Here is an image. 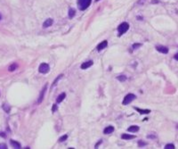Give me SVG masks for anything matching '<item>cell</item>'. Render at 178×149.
Listing matches in <instances>:
<instances>
[{
	"instance_id": "obj_21",
	"label": "cell",
	"mask_w": 178,
	"mask_h": 149,
	"mask_svg": "<svg viewBox=\"0 0 178 149\" xmlns=\"http://www.w3.org/2000/svg\"><path fill=\"white\" fill-rule=\"evenodd\" d=\"M175 145H173V144H167L165 146V149H175Z\"/></svg>"
},
{
	"instance_id": "obj_11",
	"label": "cell",
	"mask_w": 178,
	"mask_h": 149,
	"mask_svg": "<svg viewBox=\"0 0 178 149\" xmlns=\"http://www.w3.org/2000/svg\"><path fill=\"white\" fill-rule=\"evenodd\" d=\"M10 144H11V146H13V148H22V146L20 143H18L17 141H14V140H10Z\"/></svg>"
},
{
	"instance_id": "obj_18",
	"label": "cell",
	"mask_w": 178,
	"mask_h": 149,
	"mask_svg": "<svg viewBox=\"0 0 178 149\" xmlns=\"http://www.w3.org/2000/svg\"><path fill=\"white\" fill-rule=\"evenodd\" d=\"M17 64H12L11 66H9V68H8V70H9V71H15L16 69H17Z\"/></svg>"
},
{
	"instance_id": "obj_2",
	"label": "cell",
	"mask_w": 178,
	"mask_h": 149,
	"mask_svg": "<svg viewBox=\"0 0 178 149\" xmlns=\"http://www.w3.org/2000/svg\"><path fill=\"white\" fill-rule=\"evenodd\" d=\"M128 29H129V24H128L127 22H122V23L118 27V35L122 36L123 34H125L126 31H127Z\"/></svg>"
},
{
	"instance_id": "obj_14",
	"label": "cell",
	"mask_w": 178,
	"mask_h": 149,
	"mask_svg": "<svg viewBox=\"0 0 178 149\" xmlns=\"http://www.w3.org/2000/svg\"><path fill=\"white\" fill-rule=\"evenodd\" d=\"M65 97H66V94H65V93L61 94V95H59L58 97H57L56 102H57V103H61V102H62L63 100H64Z\"/></svg>"
},
{
	"instance_id": "obj_6",
	"label": "cell",
	"mask_w": 178,
	"mask_h": 149,
	"mask_svg": "<svg viewBox=\"0 0 178 149\" xmlns=\"http://www.w3.org/2000/svg\"><path fill=\"white\" fill-rule=\"evenodd\" d=\"M156 50L159 51V52L162 53V54H167L168 53V48L165 46H156Z\"/></svg>"
},
{
	"instance_id": "obj_16",
	"label": "cell",
	"mask_w": 178,
	"mask_h": 149,
	"mask_svg": "<svg viewBox=\"0 0 178 149\" xmlns=\"http://www.w3.org/2000/svg\"><path fill=\"white\" fill-rule=\"evenodd\" d=\"M62 76H63V74H60V75H59V76H58V77H57V78H56V79H54V82H53V85H52V86H51V87H52V89H53V87H54V86H55V85H56V84H57V82H58V81H59V80H60V79H62Z\"/></svg>"
},
{
	"instance_id": "obj_29",
	"label": "cell",
	"mask_w": 178,
	"mask_h": 149,
	"mask_svg": "<svg viewBox=\"0 0 178 149\" xmlns=\"http://www.w3.org/2000/svg\"><path fill=\"white\" fill-rule=\"evenodd\" d=\"M0 20H1V14H0Z\"/></svg>"
},
{
	"instance_id": "obj_15",
	"label": "cell",
	"mask_w": 178,
	"mask_h": 149,
	"mask_svg": "<svg viewBox=\"0 0 178 149\" xmlns=\"http://www.w3.org/2000/svg\"><path fill=\"white\" fill-rule=\"evenodd\" d=\"M127 130L129 132H137L139 130V127L136 125H133V126H130V127L127 128Z\"/></svg>"
},
{
	"instance_id": "obj_7",
	"label": "cell",
	"mask_w": 178,
	"mask_h": 149,
	"mask_svg": "<svg viewBox=\"0 0 178 149\" xmlns=\"http://www.w3.org/2000/svg\"><path fill=\"white\" fill-rule=\"evenodd\" d=\"M107 46H108L107 40H103V42H101V43H100V44L97 46V51H99V52H100V51L103 50L105 48H107Z\"/></svg>"
},
{
	"instance_id": "obj_20",
	"label": "cell",
	"mask_w": 178,
	"mask_h": 149,
	"mask_svg": "<svg viewBox=\"0 0 178 149\" xmlns=\"http://www.w3.org/2000/svg\"><path fill=\"white\" fill-rule=\"evenodd\" d=\"M142 46V44H140V43H136V44H134L132 46V50L134 51V50H136L138 48H140V46Z\"/></svg>"
},
{
	"instance_id": "obj_9",
	"label": "cell",
	"mask_w": 178,
	"mask_h": 149,
	"mask_svg": "<svg viewBox=\"0 0 178 149\" xmlns=\"http://www.w3.org/2000/svg\"><path fill=\"white\" fill-rule=\"evenodd\" d=\"M134 110H136L141 114H148L151 113V110L149 109H141V108H138V107H134Z\"/></svg>"
},
{
	"instance_id": "obj_12",
	"label": "cell",
	"mask_w": 178,
	"mask_h": 149,
	"mask_svg": "<svg viewBox=\"0 0 178 149\" xmlns=\"http://www.w3.org/2000/svg\"><path fill=\"white\" fill-rule=\"evenodd\" d=\"M114 131V127L113 126H108L107 128H104V134H110Z\"/></svg>"
},
{
	"instance_id": "obj_19",
	"label": "cell",
	"mask_w": 178,
	"mask_h": 149,
	"mask_svg": "<svg viewBox=\"0 0 178 149\" xmlns=\"http://www.w3.org/2000/svg\"><path fill=\"white\" fill-rule=\"evenodd\" d=\"M3 109L5 110L6 113H9L10 110H11V107H10L9 105H7V104H5V105H3Z\"/></svg>"
},
{
	"instance_id": "obj_13",
	"label": "cell",
	"mask_w": 178,
	"mask_h": 149,
	"mask_svg": "<svg viewBox=\"0 0 178 149\" xmlns=\"http://www.w3.org/2000/svg\"><path fill=\"white\" fill-rule=\"evenodd\" d=\"M121 138L125 140H129V139H132V138H136V136L129 135V134H123V135L121 136Z\"/></svg>"
},
{
	"instance_id": "obj_17",
	"label": "cell",
	"mask_w": 178,
	"mask_h": 149,
	"mask_svg": "<svg viewBox=\"0 0 178 149\" xmlns=\"http://www.w3.org/2000/svg\"><path fill=\"white\" fill-rule=\"evenodd\" d=\"M75 14H76V10L73 9V8H70V9H69V17L71 19V18L74 17Z\"/></svg>"
},
{
	"instance_id": "obj_5",
	"label": "cell",
	"mask_w": 178,
	"mask_h": 149,
	"mask_svg": "<svg viewBox=\"0 0 178 149\" xmlns=\"http://www.w3.org/2000/svg\"><path fill=\"white\" fill-rule=\"evenodd\" d=\"M46 89H47V85H45L41 91V93H40V95H39V97H38V104L42 103L43 99H44V97H45V93H46Z\"/></svg>"
},
{
	"instance_id": "obj_3",
	"label": "cell",
	"mask_w": 178,
	"mask_h": 149,
	"mask_svg": "<svg viewBox=\"0 0 178 149\" xmlns=\"http://www.w3.org/2000/svg\"><path fill=\"white\" fill-rule=\"evenodd\" d=\"M136 95H134V94H127V95L124 97L123 102H122V105H127L128 104H130L132 101H134V100L136 99Z\"/></svg>"
},
{
	"instance_id": "obj_24",
	"label": "cell",
	"mask_w": 178,
	"mask_h": 149,
	"mask_svg": "<svg viewBox=\"0 0 178 149\" xmlns=\"http://www.w3.org/2000/svg\"><path fill=\"white\" fill-rule=\"evenodd\" d=\"M7 146L5 144H0V149H7Z\"/></svg>"
},
{
	"instance_id": "obj_26",
	"label": "cell",
	"mask_w": 178,
	"mask_h": 149,
	"mask_svg": "<svg viewBox=\"0 0 178 149\" xmlns=\"http://www.w3.org/2000/svg\"><path fill=\"white\" fill-rule=\"evenodd\" d=\"M174 58H175V60H177V61H178V53H177L176 55H175V56H174Z\"/></svg>"
},
{
	"instance_id": "obj_25",
	"label": "cell",
	"mask_w": 178,
	"mask_h": 149,
	"mask_svg": "<svg viewBox=\"0 0 178 149\" xmlns=\"http://www.w3.org/2000/svg\"><path fill=\"white\" fill-rule=\"evenodd\" d=\"M56 110H57V105H56V104H54V105H53V107H52V112H53V113H54Z\"/></svg>"
},
{
	"instance_id": "obj_4",
	"label": "cell",
	"mask_w": 178,
	"mask_h": 149,
	"mask_svg": "<svg viewBox=\"0 0 178 149\" xmlns=\"http://www.w3.org/2000/svg\"><path fill=\"white\" fill-rule=\"evenodd\" d=\"M49 71H50V67H49V65L47 64H46V63H42V64L39 65V67H38V71H39L40 73H43V74H46V73L49 72Z\"/></svg>"
},
{
	"instance_id": "obj_22",
	"label": "cell",
	"mask_w": 178,
	"mask_h": 149,
	"mask_svg": "<svg viewBox=\"0 0 178 149\" xmlns=\"http://www.w3.org/2000/svg\"><path fill=\"white\" fill-rule=\"evenodd\" d=\"M117 79H118L119 81H121V82H123V81L126 80V77L125 76V75H120V76H118Z\"/></svg>"
},
{
	"instance_id": "obj_23",
	"label": "cell",
	"mask_w": 178,
	"mask_h": 149,
	"mask_svg": "<svg viewBox=\"0 0 178 149\" xmlns=\"http://www.w3.org/2000/svg\"><path fill=\"white\" fill-rule=\"evenodd\" d=\"M67 138H68V135H64V136L61 137V138H59L58 141H59V142H63V141H65V140H66Z\"/></svg>"
},
{
	"instance_id": "obj_8",
	"label": "cell",
	"mask_w": 178,
	"mask_h": 149,
	"mask_svg": "<svg viewBox=\"0 0 178 149\" xmlns=\"http://www.w3.org/2000/svg\"><path fill=\"white\" fill-rule=\"evenodd\" d=\"M93 61H87V62H85V63H83L82 64H81V69L82 70H86V69H87V68H89V67H91L92 65H93Z\"/></svg>"
},
{
	"instance_id": "obj_1",
	"label": "cell",
	"mask_w": 178,
	"mask_h": 149,
	"mask_svg": "<svg viewBox=\"0 0 178 149\" xmlns=\"http://www.w3.org/2000/svg\"><path fill=\"white\" fill-rule=\"evenodd\" d=\"M91 1L92 0H77V6L79 9L81 11H84L87 8H88V6L91 5Z\"/></svg>"
},
{
	"instance_id": "obj_27",
	"label": "cell",
	"mask_w": 178,
	"mask_h": 149,
	"mask_svg": "<svg viewBox=\"0 0 178 149\" xmlns=\"http://www.w3.org/2000/svg\"><path fill=\"white\" fill-rule=\"evenodd\" d=\"M144 145H146V143H143V142H140V146H144Z\"/></svg>"
},
{
	"instance_id": "obj_10",
	"label": "cell",
	"mask_w": 178,
	"mask_h": 149,
	"mask_svg": "<svg viewBox=\"0 0 178 149\" xmlns=\"http://www.w3.org/2000/svg\"><path fill=\"white\" fill-rule=\"evenodd\" d=\"M53 22H54V21H53V19H51V18H49V19H46V21H45L44 24H43V27H44V28L50 27V26H52Z\"/></svg>"
},
{
	"instance_id": "obj_28",
	"label": "cell",
	"mask_w": 178,
	"mask_h": 149,
	"mask_svg": "<svg viewBox=\"0 0 178 149\" xmlns=\"http://www.w3.org/2000/svg\"><path fill=\"white\" fill-rule=\"evenodd\" d=\"M98 1H100V0H95V2H98Z\"/></svg>"
}]
</instances>
